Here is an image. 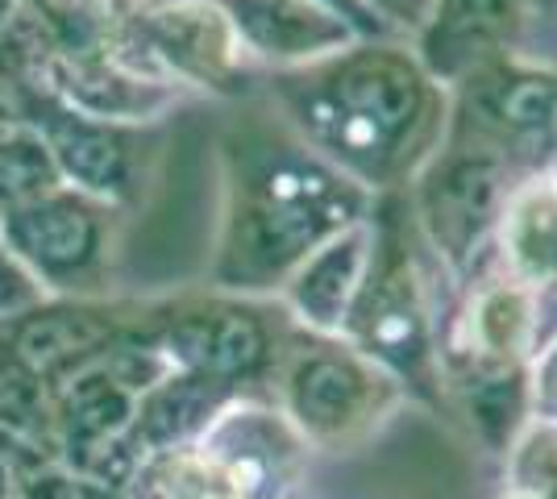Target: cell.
Instances as JSON below:
<instances>
[{
    "mask_svg": "<svg viewBox=\"0 0 557 499\" xmlns=\"http://www.w3.org/2000/svg\"><path fill=\"white\" fill-rule=\"evenodd\" d=\"M271 84L296 138L371 196L408 188L449 134V88L399 38H354Z\"/></svg>",
    "mask_w": 557,
    "mask_h": 499,
    "instance_id": "1",
    "label": "cell"
},
{
    "mask_svg": "<svg viewBox=\"0 0 557 499\" xmlns=\"http://www.w3.org/2000/svg\"><path fill=\"white\" fill-rule=\"evenodd\" d=\"M379 196L325 163L300 138L242 146L216 279L230 291H283L317 246L367 221Z\"/></svg>",
    "mask_w": 557,
    "mask_h": 499,
    "instance_id": "2",
    "label": "cell"
},
{
    "mask_svg": "<svg viewBox=\"0 0 557 499\" xmlns=\"http://www.w3.org/2000/svg\"><path fill=\"white\" fill-rule=\"evenodd\" d=\"M399 216L404 209L392 200L374 204L371 266L342 337L374 366H383L408 400L442 408V329L412 234Z\"/></svg>",
    "mask_w": 557,
    "mask_h": 499,
    "instance_id": "3",
    "label": "cell"
},
{
    "mask_svg": "<svg viewBox=\"0 0 557 499\" xmlns=\"http://www.w3.org/2000/svg\"><path fill=\"white\" fill-rule=\"evenodd\" d=\"M278 400L283 416L296 425L308 450L349 453L367 446L408 396L383 366L358 354L346 337L308 333L283 362Z\"/></svg>",
    "mask_w": 557,
    "mask_h": 499,
    "instance_id": "4",
    "label": "cell"
},
{
    "mask_svg": "<svg viewBox=\"0 0 557 499\" xmlns=\"http://www.w3.org/2000/svg\"><path fill=\"white\" fill-rule=\"evenodd\" d=\"M520 171L499 154L445 138L442 150L408 184L420 241L437 254V262L458 284H466L491 259L499 213Z\"/></svg>",
    "mask_w": 557,
    "mask_h": 499,
    "instance_id": "5",
    "label": "cell"
},
{
    "mask_svg": "<svg viewBox=\"0 0 557 499\" xmlns=\"http://www.w3.org/2000/svg\"><path fill=\"white\" fill-rule=\"evenodd\" d=\"M533 175L557 154V67L516 54L479 63L449 84V134Z\"/></svg>",
    "mask_w": 557,
    "mask_h": 499,
    "instance_id": "6",
    "label": "cell"
},
{
    "mask_svg": "<svg viewBox=\"0 0 557 499\" xmlns=\"http://www.w3.org/2000/svg\"><path fill=\"white\" fill-rule=\"evenodd\" d=\"M230 478L237 499H292L308 466V441L283 408L230 400L196 441Z\"/></svg>",
    "mask_w": 557,
    "mask_h": 499,
    "instance_id": "7",
    "label": "cell"
},
{
    "mask_svg": "<svg viewBox=\"0 0 557 499\" xmlns=\"http://www.w3.org/2000/svg\"><path fill=\"white\" fill-rule=\"evenodd\" d=\"M536 346H541V291L511 279L499 262L487 259L462 284V304L442 337V354L529 366Z\"/></svg>",
    "mask_w": 557,
    "mask_h": 499,
    "instance_id": "8",
    "label": "cell"
},
{
    "mask_svg": "<svg viewBox=\"0 0 557 499\" xmlns=\"http://www.w3.org/2000/svg\"><path fill=\"white\" fill-rule=\"evenodd\" d=\"M141 34L166 72L209 92H246L258 63L237 42L230 17L216 0H159L141 13Z\"/></svg>",
    "mask_w": 557,
    "mask_h": 499,
    "instance_id": "9",
    "label": "cell"
},
{
    "mask_svg": "<svg viewBox=\"0 0 557 499\" xmlns=\"http://www.w3.org/2000/svg\"><path fill=\"white\" fill-rule=\"evenodd\" d=\"M237 42L267 72H296L346 50L362 38L354 25L321 0H216Z\"/></svg>",
    "mask_w": 557,
    "mask_h": 499,
    "instance_id": "10",
    "label": "cell"
},
{
    "mask_svg": "<svg viewBox=\"0 0 557 499\" xmlns=\"http://www.w3.org/2000/svg\"><path fill=\"white\" fill-rule=\"evenodd\" d=\"M374 250V213L317 246L283 284V304L317 337H342Z\"/></svg>",
    "mask_w": 557,
    "mask_h": 499,
    "instance_id": "11",
    "label": "cell"
},
{
    "mask_svg": "<svg viewBox=\"0 0 557 499\" xmlns=\"http://www.w3.org/2000/svg\"><path fill=\"white\" fill-rule=\"evenodd\" d=\"M533 0H433L429 25L412 38L417 59L445 88L479 63L508 54Z\"/></svg>",
    "mask_w": 557,
    "mask_h": 499,
    "instance_id": "12",
    "label": "cell"
},
{
    "mask_svg": "<svg viewBox=\"0 0 557 499\" xmlns=\"http://www.w3.org/2000/svg\"><path fill=\"white\" fill-rule=\"evenodd\" d=\"M442 400L466 416L470 433L495 458H508L529 421V366H499L442 354Z\"/></svg>",
    "mask_w": 557,
    "mask_h": 499,
    "instance_id": "13",
    "label": "cell"
},
{
    "mask_svg": "<svg viewBox=\"0 0 557 499\" xmlns=\"http://www.w3.org/2000/svg\"><path fill=\"white\" fill-rule=\"evenodd\" d=\"M491 259L541 296L557 287V191L541 171L516 179L499 213Z\"/></svg>",
    "mask_w": 557,
    "mask_h": 499,
    "instance_id": "14",
    "label": "cell"
},
{
    "mask_svg": "<svg viewBox=\"0 0 557 499\" xmlns=\"http://www.w3.org/2000/svg\"><path fill=\"white\" fill-rule=\"evenodd\" d=\"M146 499H237V491L221 475V466L191 441L166 450L146 471Z\"/></svg>",
    "mask_w": 557,
    "mask_h": 499,
    "instance_id": "15",
    "label": "cell"
},
{
    "mask_svg": "<svg viewBox=\"0 0 557 499\" xmlns=\"http://www.w3.org/2000/svg\"><path fill=\"white\" fill-rule=\"evenodd\" d=\"M529 421L557 428V333L529 358Z\"/></svg>",
    "mask_w": 557,
    "mask_h": 499,
    "instance_id": "16",
    "label": "cell"
},
{
    "mask_svg": "<svg viewBox=\"0 0 557 499\" xmlns=\"http://www.w3.org/2000/svg\"><path fill=\"white\" fill-rule=\"evenodd\" d=\"M358 4L379 22L387 38H399V42H412L433 13V0H358Z\"/></svg>",
    "mask_w": 557,
    "mask_h": 499,
    "instance_id": "17",
    "label": "cell"
},
{
    "mask_svg": "<svg viewBox=\"0 0 557 499\" xmlns=\"http://www.w3.org/2000/svg\"><path fill=\"white\" fill-rule=\"evenodd\" d=\"M321 4L337 9V13H342V17H346V22L354 25L362 38H387V34L379 29V22H374V17L367 13V9H362V4H358V0H321Z\"/></svg>",
    "mask_w": 557,
    "mask_h": 499,
    "instance_id": "18",
    "label": "cell"
},
{
    "mask_svg": "<svg viewBox=\"0 0 557 499\" xmlns=\"http://www.w3.org/2000/svg\"><path fill=\"white\" fill-rule=\"evenodd\" d=\"M541 175H545V179L554 184V191H557V154H554V159H549L545 166H541Z\"/></svg>",
    "mask_w": 557,
    "mask_h": 499,
    "instance_id": "19",
    "label": "cell"
},
{
    "mask_svg": "<svg viewBox=\"0 0 557 499\" xmlns=\"http://www.w3.org/2000/svg\"><path fill=\"white\" fill-rule=\"evenodd\" d=\"M545 428H549V425H545ZM554 437H557V428H554Z\"/></svg>",
    "mask_w": 557,
    "mask_h": 499,
    "instance_id": "20",
    "label": "cell"
},
{
    "mask_svg": "<svg viewBox=\"0 0 557 499\" xmlns=\"http://www.w3.org/2000/svg\"><path fill=\"white\" fill-rule=\"evenodd\" d=\"M545 4H554V0H545Z\"/></svg>",
    "mask_w": 557,
    "mask_h": 499,
    "instance_id": "21",
    "label": "cell"
}]
</instances>
